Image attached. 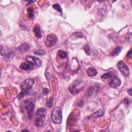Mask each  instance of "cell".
<instances>
[{
	"mask_svg": "<svg viewBox=\"0 0 132 132\" xmlns=\"http://www.w3.org/2000/svg\"><path fill=\"white\" fill-rule=\"evenodd\" d=\"M34 53L36 55H40V56H43V55H44L46 54L45 52H44V51H43L42 50H36V51L34 52Z\"/></svg>",
	"mask_w": 132,
	"mask_h": 132,
	"instance_id": "22",
	"label": "cell"
},
{
	"mask_svg": "<svg viewBox=\"0 0 132 132\" xmlns=\"http://www.w3.org/2000/svg\"><path fill=\"white\" fill-rule=\"evenodd\" d=\"M98 72L96 70V69L93 68H89L87 69V74L90 77H92V76H95Z\"/></svg>",
	"mask_w": 132,
	"mask_h": 132,
	"instance_id": "15",
	"label": "cell"
},
{
	"mask_svg": "<svg viewBox=\"0 0 132 132\" xmlns=\"http://www.w3.org/2000/svg\"><path fill=\"white\" fill-rule=\"evenodd\" d=\"M48 92H49V90H48V89L44 88L43 90V94L44 95H46L48 93Z\"/></svg>",
	"mask_w": 132,
	"mask_h": 132,
	"instance_id": "26",
	"label": "cell"
},
{
	"mask_svg": "<svg viewBox=\"0 0 132 132\" xmlns=\"http://www.w3.org/2000/svg\"><path fill=\"white\" fill-rule=\"evenodd\" d=\"M25 59L26 61L30 62L32 65L33 68L34 67H39L42 65V61L39 58L36 57H34L32 56H27Z\"/></svg>",
	"mask_w": 132,
	"mask_h": 132,
	"instance_id": "6",
	"label": "cell"
},
{
	"mask_svg": "<svg viewBox=\"0 0 132 132\" xmlns=\"http://www.w3.org/2000/svg\"><path fill=\"white\" fill-rule=\"evenodd\" d=\"M33 32L35 34V35L36 36L37 38H41L42 37L40 26L38 24H36L34 26L33 29Z\"/></svg>",
	"mask_w": 132,
	"mask_h": 132,
	"instance_id": "11",
	"label": "cell"
},
{
	"mask_svg": "<svg viewBox=\"0 0 132 132\" xmlns=\"http://www.w3.org/2000/svg\"><path fill=\"white\" fill-rule=\"evenodd\" d=\"M100 90V88L99 86H93L92 87L90 88L87 92V95L89 96H92L95 95L98 93Z\"/></svg>",
	"mask_w": 132,
	"mask_h": 132,
	"instance_id": "9",
	"label": "cell"
},
{
	"mask_svg": "<svg viewBox=\"0 0 132 132\" xmlns=\"http://www.w3.org/2000/svg\"><path fill=\"white\" fill-rule=\"evenodd\" d=\"M57 37L55 34H49L46 37L45 44L47 47H51L57 44Z\"/></svg>",
	"mask_w": 132,
	"mask_h": 132,
	"instance_id": "5",
	"label": "cell"
},
{
	"mask_svg": "<svg viewBox=\"0 0 132 132\" xmlns=\"http://www.w3.org/2000/svg\"><path fill=\"white\" fill-rule=\"evenodd\" d=\"M118 68L120 71L126 76H129L130 74V71L129 67L123 61H120L118 64Z\"/></svg>",
	"mask_w": 132,
	"mask_h": 132,
	"instance_id": "7",
	"label": "cell"
},
{
	"mask_svg": "<svg viewBox=\"0 0 132 132\" xmlns=\"http://www.w3.org/2000/svg\"><path fill=\"white\" fill-rule=\"evenodd\" d=\"M53 7L55 9H56L57 11H58V12H59L60 13H62V8L61 7L60 5L59 4H55L53 5Z\"/></svg>",
	"mask_w": 132,
	"mask_h": 132,
	"instance_id": "20",
	"label": "cell"
},
{
	"mask_svg": "<svg viewBox=\"0 0 132 132\" xmlns=\"http://www.w3.org/2000/svg\"><path fill=\"white\" fill-rule=\"evenodd\" d=\"M1 53L2 56H4L5 60L9 61L11 60L14 57V53L10 49H5L2 45L1 46Z\"/></svg>",
	"mask_w": 132,
	"mask_h": 132,
	"instance_id": "4",
	"label": "cell"
},
{
	"mask_svg": "<svg viewBox=\"0 0 132 132\" xmlns=\"http://www.w3.org/2000/svg\"><path fill=\"white\" fill-rule=\"evenodd\" d=\"M104 114V111L103 109H100L97 110L96 112L94 113L91 116V118H98L100 117H102Z\"/></svg>",
	"mask_w": 132,
	"mask_h": 132,
	"instance_id": "17",
	"label": "cell"
},
{
	"mask_svg": "<svg viewBox=\"0 0 132 132\" xmlns=\"http://www.w3.org/2000/svg\"><path fill=\"white\" fill-rule=\"evenodd\" d=\"M51 119L55 124H59L61 123L62 120V114L61 109L55 107L52 110L51 113Z\"/></svg>",
	"mask_w": 132,
	"mask_h": 132,
	"instance_id": "2",
	"label": "cell"
},
{
	"mask_svg": "<svg viewBox=\"0 0 132 132\" xmlns=\"http://www.w3.org/2000/svg\"><path fill=\"white\" fill-rule=\"evenodd\" d=\"M34 83V80L31 78L27 79L22 82L21 84V88L22 91L18 96L19 99L23 98L26 94L28 93L29 91L33 87Z\"/></svg>",
	"mask_w": 132,
	"mask_h": 132,
	"instance_id": "1",
	"label": "cell"
},
{
	"mask_svg": "<svg viewBox=\"0 0 132 132\" xmlns=\"http://www.w3.org/2000/svg\"><path fill=\"white\" fill-rule=\"evenodd\" d=\"M30 48L31 47L28 44H27L26 43H24L18 47V50L21 52H25L30 51Z\"/></svg>",
	"mask_w": 132,
	"mask_h": 132,
	"instance_id": "12",
	"label": "cell"
},
{
	"mask_svg": "<svg viewBox=\"0 0 132 132\" xmlns=\"http://www.w3.org/2000/svg\"><path fill=\"white\" fill-rule=\"evenodd\" d=\"M20 69L24 71H29L33 69L32 65L28 61H25L22 62L20 66Z\"/></svg>",
	"mask_w": 132,
	"mask_h": 132,
	"instance_id": "10",
	"label": "cell"
},
{
	"mask_svg": "<svg viewBox=\"0 0 132 132\" xmlns=\"http://www.w3.org/2000/svg\"><path fill=\"white\" fill-rule=\"evenodd\" d=\"M46 115V110L44 108H41L38 109L37 112V116L44 118Z\"/></svg>",
	"mask_w": 132,
	"mask_h": 132,
	"instance_id": "13",
	"label": "cell"
},
{
	"mask_svg": "<svg viewBox=\"0 0 132 132\" xmlns=\"http://www.w3.org/2000/svg\"><path fill=\"white\" fill-rule=\"evenodd\" d=\"M84 50H85V51L86 52V53L89 55L90 54V48L88 46V44H86L85 45V47H84Z\"/></svg>",
	"mask_w": 132,
	"mask_h": 132,
	"instance_id": "24",
	"label": "cell"
},
{
	"mask_svg": "<svg viewBox=\"0 0 132 132\" xmlns=\"http://www.w3.org/2000/svg\"><path fill=\"white\" fill-rule=\"evenodd\" d=\"M112 76V72H107L106 73H105L104 74L102 75L101 76V78L103 79H109V78H110Z\"/></svg>",
	"mask_w": 132,
	"mask_h": 132,
	"instance_id": "21",
	"label": "cell"
},
{
	"mask_svg": "<svg viewBox=\"0 0 132 132\" xmlns=\"http://www.w3.org/2000/svg\"><path fill=\"white\" fill-rule=\"evenodd\" d=\"M23 131H27V132H29V130H23L22 131V132H23Z\"/></svg>",
	"mask_w": 132,
	"mask_h": 132,
	"instance_id": "29",
	"label": "cell"
},
{
	"mask_svg": "<svg viewBox=\"0 0 132 132\" xmlns=\"http://www.w3.org/2000/svg\"><path fill=\"white\" fill-rule=\"evenodd\" d=\"M57 55L62 59H65L68 57L67 53L62 50H59L57 52Z\"/></svg>",
	"mask_w": 132,
	"mask_h": 132,
	"instance_id": "18",
	"label": "cell"
},
{
	"mask_svg": "<svg viewBox=\"0 0 132 132\" xmlns=\"http://www.w3.org/2000/svg\"><path fill=\"white\" fill-rule=\"evenodd\" d=\"M122 46H118L116 47L112 51V52L110 53V56H115L117 55L118 54H119V53L121 52L122 50Z\"/></svg>",
	"mask_w": 132,
	"mask_h": 132,
	"instance_id": "16",
	"label": "cell"
},
{
	"mask_svg": "<svg viewBox=\"0 0 132 132\" xmlns=\"http://www.w3.org/2000/svg\"><path fill=\"white\" fill-rule=\"evenodd\" d=\"M27 12H28L29 17L31 19H33L34 18V9L32 7H30L27 9Z\"/></svg>",
	"mask_w": 132,
	"mask_h": 132,
	"instance_id": "19",
	"label": "cell"
},
{
	"mask_svg": "<svg viewBox=\"0 0 132 132\" xmlns=\"http://www.w3.org/2000/svg\"><path fill=\"white\" fill-rule=\"evenodd\" d=\"M53 102H54V98H51L50 99L49 102H48V107H52L53 105Z\"/></svg>",
	"mask_w": 132,
	"mask_h": 132,
	"instance_id": "25",
	"label": "cell"
},
{
	"mask_svg": "<svg viewBox=\"0 0 132 132\" xmlns=\"http://www.w3.org/2000/svg\"><path fill=\"white\" fill-rule=\"evenodd\" d=\"M121 84V80L118 78L114 77L109 83V86L113 88H117L120 86Z\"/></svg>",
	"mask_w": 132,
	"mask_h": 132,
	"instance_id": "8",
	"label": "cell"
},
{
	"mask_svg": "<svg viewBox=\"0 0 132 132\" xmlns=\"http://www.w3.org/2000/svg\"><path fill=\"white\" fill-rule=\"evenodd\" d=\"M127 57H128V58H132V50H130L129 51V52L128 53V54L127 55Z\"/></svg>",
	"mask_w": 132,
	"mask_h": 132,
	"instance_id": "27",
	"label": "cell"
},
{
	"mask_svg": "<svg viewBox=\"0 0 132 132\" xmlns=\"http://www.w3.org/2000/svg\"><path fill=\"white\" fill-rule=\"evenodd\" d=\"M44 118L37 117V118L35 119V124L36 127L38 128H40L43 126L44 123V120H43Z\"/></svg>",
	"mask_w": 132,
	"mask_h": 132,
	"instance_id": "14",
	"label": "cell"
},
{
	"mask_svg": "<svg viewBox=\"0 0 132 132\" xmlns=\"http://www.w3.org/2000/svg\"><path fill=\"white\" fill-rule=\"evenodd\" d=\"M34 107L35 105L33 102L29 100H26L23 103L21 107L22 108H23V110H26L30 119H31L32 117V114L34 110Z\"/></svg>",
	"mask_w": 132,
	"mask_h": 132,
	"instance_id": "3",
	"label": "cell"
},
{
	"mask_svg": "<svg viewBox=\"0 0 132 132\" xmlns=\"http://www.w3.org/2000/svg\"><path fill=\"white\" fill-rule=\"evenodd\" d=\"M73 35L75 37L77 38H81L83 37V34H81V33H79V32H75V33H74Z\"/></svg>",
	"mask_w": 132,
	"mask_h": 132,
	"instance_id": "23",
	"label": "cell"
},
{
	"mask_svg": "<svg viewBox=\"0 0 132 132\" xmlns=\"http://www.w3.org/2000/svg\"><path fill=\"white\" fill-rule=\"evenodd\" d=\"M128 92L129 93L130 95H132V89H130L128 90Z\"/></svg>",
	"mask_w": 132,
	"mask_h": 132,
	"instance_id": "28",
	"label": "cell"
}]
</instances>
